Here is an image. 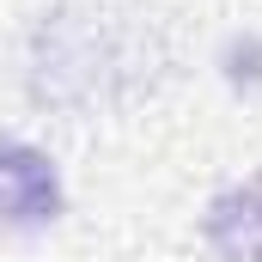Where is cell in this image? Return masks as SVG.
Returning <instances> with one entry per match:
<instances>
[{
	"label": "cell",
	"mask_w": 262,
	"mask_h": 262,
	"mask_svg": "<svg viewBox=\"0 0 262 262\" xmlns=\"http://www.w3.org/2000/svg\"><path fill=\"white\" fill-rule=\"evenodd\" d=\"M55 213H61V177H55V165L37 146L0 134V232L6 238L43 232Z\"/></svg>",
	"instance_id": "1"
},
{
	"label": "cell",
	"mask_w": 262,
	"mask_h": 262,
	"mask_svg": "<svg viewBox=\"0 0 262 262\" xmlns=\"http://www.w3.org/2000/svg\"><path fill=\"white\" fill-rule=\"evenodd\" d=\"M201 232H207V244H213L220 262H262V177L213 195Z\"/></svg>",
	"instance_id": "2"
}]
</instances>
